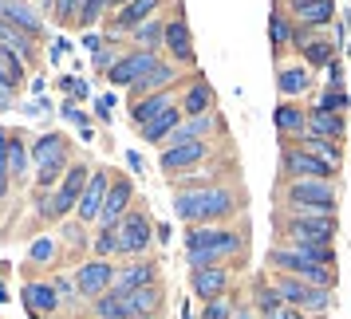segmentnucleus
Segmentation results:
<instances>
[{
	"mask_svg": "<svg viewBox=\"0 0 351 319\" xmlns=\"http://www.w3.org/2000/svg\"><path fill=\"white\" fill-rule=\"evenodd\" d=\"M237 197L229 186H202V190H182L174 197V213L190 225H221L233 217Z\"/></svg>",
	"mask_w": 351,
	"mask_h": 319,
	"instance_id": "f257e3e1",
	"label": "nucleus"
},
{
	"mask_svg": "<svg viewBox=\"0 0 351 319\" xmlns=\"http://www.w3.org/2000/svg\"><path fill=\"white\" fill-rule=\"evenodd\" d=\"M87 181H91V170H87V166H80V162L67 166L64 181L56 186V197H51V201H40L44 221H60L71 209H80V197H83V190H87Z\"/></svg>",
	"mask_w": 351,
	"mask_h": 319,
	"instance_id": "f03ea898",
	"label": "nucleus"
},
{
	"mask_svg": "<svg viewBox=\"0 0 351 319\" xmlns=\"http://www.w3.org/2000/svg\"><path fill=\"white\" fill-rule=\"evenodd\" d=\"M269 264L276 272H285V276L304 280V284H316V288H332L335 284V272L328 268V264H316V260H308V256L296 253V248H272Z\"/></svg>",
	"mask_w": 351,
	"mask_h": 319,
	"instance_id": "7ed1b4c3",
	"label": "nucleus"
},
{
	"mask_svg": "<svg viewBox=\"0 0 351 319\" xmlns=\"http://www.w3.org/2000/svg\"><path fill=\"white\" fill-rule=\"evenodd\" d=\"M272 288L280 292V300H285L288 307H296V311H304V316H319V311H328V307H332L328 288L304 284V280H296V276H285V272L272 280Z\"/></svg>",
	"mask_w": 351,
	"mask_h": 319,
	"instance_id": "20e7f679",
	"label": "nucleus"
},
{
	"mask_svg": "<svg viewBox=\"0 0 351 319\" xmlns=\"http://www.w3.org/2000/svg\"><path fill=\"white\" fill-rule=\"evenodd\" d=\"M288 205L296 213H335V186L319 177H304L288 186Z\"/></svg>",
	"mask_w": 351,
	"mask_h": 319,
	"instance_id": "39448f33",
	"label": "nucleus"
},
{
	"mask_svg": "<svg viewBox=\"0 0 351 319\" xmlns=\"http://www.w3.org/2000/svg\"><path fill=\"white\" fill-rule=\"evenodd\" d=\"M186 248L190 253H213V256H229L241 253V237L217 225H190L186 229Z\"/></svg>",
	"mask_w": 351,
	"mask_h": 319,
	"instance_id": "423d86ee",
	"label": "nucleus"
},
{
	"mask_svg": "<svg viewBox=\"0 0 351 319\" xmlns=\"http://www.w3.org/2000/svg\"><path fill=\"white\" fill-rule=\"evenodd\" d=\"M114 233H119V253H127V256H143L150 248V237H154V229H150V221L143 213H127L123 221L114 225Z\"/></svg>",
	"mask_w": 351,
	"mask_h": 319,
	"instance_id": "0eeeda50",
	"label": "nucleus"
},
{
	"mask_svg": "<svg viewBox=\"0 0 351 319\" xmlns=\"http://www.w3.org/2000/svg\"><path fill=\"white\" fill-rule=\"evenodd\" d=\"M154 64H158V55H154V51H143V48L127 51V55H119V60H114V67L107 71V79H111L114 87H134V83L143 79Z\"/></svg>",
	"mask_w": 351,
	"mask_h": 319,
	"instance_id": "6e6552de",
	"label": "nucleus"
},
{
	"mask_svg": "<svg viewBox=\"0 0 351 319\" xmlns=\"http://www.w3.org/2000/svg\"><path fill=\"white\" fill-rule=\"evenodd\" d=\"M335 170L339 166H332V162L316 158V154H308V150H288L285 154V174L292 177V181H304V177H319V181H332Z\"/></svg>",
	"mask_w": 351,
	"mask_h": 319,
	"instance_id": "1a4fd4ad",
	"label": "nucleus"
},
{
	"mask_svg": "<svg viewBox=\"0 0 351 319\" xmlns=\"http://www.w3.org/2000/svg\"><path fill=\"white\" fill-rule=\"evenodd\" d=\"M285 233L292 244H332L335 221L332 217H292Z\"/></svg>",
	"mask_w": 351,
	"mask_h": 319,
	"instance_id": "9d476101",
	"label": "nucleus"
},
{
	"mask_svg": "<svg viewBox=\"0 0 351 319\" xmlns=\"http://www.w3.org/2000/svg\"><path fill=\"white\" fill-rule=\"evenodd\" d=\"M75 288H80V296H87V300H99V296H107L114 288V268L107 260H87L75 272Z\"/></svg>",
	"mask_w": 351,
	"mask_h": 319,
	"instance_id": "9b49d317",
	"label": "nucleus"
},
{
	"mask_svg": "<svg viewBox=\"0 0 351 319\" xmlns=\"http://www.w3.org/2000/svg\"><path fill=\"white\" fill-rule=\"evenodd\" d=\"M206 154H209V146H206V138H202V142L166 146V150L158 154V162H162L166 174H178V170H190V166H197V162H206Z\"/></svg>",
	"mask_w": 351,
	"mask_h": 319,
	"instance_id": "f8f14e48",
	"label": "nucleus"
},
{
	"mask_svg": "<svg viewBox=\"0 0 351 319\" xmlns=\"http://www.w3.org/2000/svg\"><path fill=\"white\" fill-rule=\"evenodd\" d=\"M130 177H119V181H111V190H107V201H103V209H99V225L103 229H114V225L127 217V205H130Z\"/></svg>",
	"mask_w": 351,
	"mask_h": 319,
	"instance_id": "ddd939ff",
	"label": "nucleus"
},
{
	"mask_svg": "<svg viewBox=\"0 0 351 319\" xmlns=\"http://www.w3.org/2000/svg\"><path fill=\"white\" fill-rule=\"evenodd\" d=\"M190 288L197 300H221L225 292H229V272L221 268V264H213V268H197L190 272Z\"/></svg>",
	"mask_w": 351,
	"mask_h": 319,
	"instance_id": "4468645a",
	"label": "nucleus"
},
{
	"mask_svg": "<svg viewBox=\"0 0 351 319\" xmlns=\"http://www.w3.org/2000/svg\"><path fill=\"white\" fill-rule=\"evenodd\" d=\"M107 190H111V177L103 174H91V181H87V190H83V197H80V221L83 225H99V209H103V201H107Z\"/></svg>",
	"mask_w": 351,
	"mask_h": 319,
	"instance_id": "2eb2a0df",
	"label": "nucleus"
},
{
	"mask_svg": "<svg viewBox=\"0 0 351 319\" xmlns=\"http://www.w3.org/2000/svg\"><path fill=\"white\" fill-rule=\"evenodd\" d=\"M0 16L8 20V24H16L20 32L40 36V12H36L28 0H0Z\"/></svg>",
	"mask_w": 351,
	"mask_h": 319,
	"instance_id": "dca6fc26",
	"label": "nucleus"
},
{
	"mask_svg": "<svg viewBox=\"0 0 351 319\" xmlns=\"http://www.w3.org/2000/svg\"><path fill=\"white\" fill-rule=\"evenodd\" d=\"M182 127V107H170V111H162L158 118H150L138 134H143V142L150 146H162V142H170V134Z\"/></svg>",
	"mask_w": 351,
	"mask_h": 319,
	"instance_id": "f3484780",
	"label": "nucleus"
},
{
	"mask_svg": "<svg viewBox=\"0 0 351 319\" xmlns=\"http://www.w3.org/2000/svg\"><path fill=\"white\" fill-rule=\"evenodd\" d=\"M166 48H170V55H174L182 67L193 64V36H190V24H186V20L166 24Z\"/></svg>",
	"mask_w": 351,
	"mask_h": 319,
	"instance_id": "a211bd4d",
	"label": "nucleus"
},
{
	"mask_svg": "<svg viewBox=\"0 0 351 319\" xmlns=\"http://www.w3.org/2000/svg\"><path fill=\"white\" fill-rule=\"evenodd\" d=\"M154 276H158V268H154L150 260H138V264H130V268L114 272V292H138V288H150Z\"/></svg>",
	"mask_w": 351,
	"mask_h": 319,
	"instance_id": "6ab92c4d",
	"label": "nucleus"
},
{
	"mask_svg": "<svg viewBox=\"0 0 351 319\" xmlns=\"http://www.w3.org/2000/svg\"><path fill=\"white\" fill-rule=\"evenodd\" d=\"M158 8V0H130L119 8V16H114V32H134L138 24L150 20V12Z\"/></svg>",
	"mask_w": 351,
	"mask_h": 319,
	"instance_id": "aec40b11",
	"label": "nucleus"
},
{
	"mask_svg": "<svg viewBox=\"0 0 351 319\" xmlns=\"http://www.w3.org/2000/svg\"><path fill=\"white\" fill-rule=\"evenodd\" d=\"M170 107H174V103H170V91H154V95H143V103H134V107H130V123L143 130L150 118H158V114H162V111H170Z\"/></svg>",
	"mask_w": 351,
	"mask_h": 319,
	"instance_id": "412c9836",
	"label": "nucleus"
},
{
	"mask_svg": "<svg viewBox=\"0 0 351 319\" xmlns=\"http://www.w3.org/2000/svg\"><path fill=\"white\" fill-rule=\"evenodd\" d=\"M56 303H60V296H56L51 284H28L24 288V307H28V316H48V311H56Z\"/></svg>",
	"mask_w": 351,
	"mask_h": 319,
	"instance_id": "4be33fe9",
	"label": "nucleus"
},
{
	"mask_svg": "<svg viewBox=\"0 0 351 319\" xmlns=\"http://www.w3.org/2000/svg\"><path fill=\"white\" fill-rule=\"evenodd\" d=\"M158 303H162V292L154 284L150 288H138V292H127V311L130 319H150L154 311H158Z\"/></svg>",
	"mask_w": 351,
	"mask_h": 319,
	"instance_id": "5701e85b",
	"label": "nucleus"
},
{
	"mask_svg": "<svg viewBox=\"0 0 351 319\" xmlns=\"http://www.w3.org/2000/svg\"><path fill=\"white\" fill-rule=\"evenodd\" d=\"M174 79H178V71H174L170 64H162V60H158V64H154V67L143 75V79L130 87V95H154L158 87H166V83H174Z\"/></svg>",
	"mask_w": 351,
	"mask_h": 319,
	"instance_id": "b1692460",
	"label": "nucleus"
},
{
	"mask_svg": "<svg viewBox=\"0 0 351 319\" xmlns=\"http://www.w3.org/2000/svg\"><path fill=\"white\" fill-rule=\"evenodd\" d=\"M300 146L308 150V154L332 162V166H339V158H343V150H339L335 138H324V134H312V130H304V134H300Z\"/></svg>",
	"mask_w": 351,
	"mask_h": 319,
	"instance_id": "393cba45",
	"label": "nucleus"
},
{
	"mask_svg": "<svg viewBox=\"0 0 351 319\" xmlns=\"http://www.w3.org/2000/svg\"><path fill=\"white\" fill-rule=\"evenodd\" d=\"M0 44H4V48H12L24 64H32V36L20 32L16 24H8L4 16H0Z\"/></svg>",
	"mask_w": 351,
	"mask_h": 319,
	"instance_id": "a878e982",
	"label": "nucleus"
},
{
	"mask_svg": "<svg viewBox=\"0 0 351 319\" xmlns=\"http://www.w3.org/2000/svg\"><path fill=\"white\" fill-rule=\"evenodd\" d=\"M332 16H335V0H316V4H308L304 12H296L300 28H312V32H319L324 24H332Z\"/></svg>",
	"mask_w": 351,
	"mask_h": 319,
	"instance_id": "bb28decb",
	"label": "nucleus"
},
{
	"mask_svg": "<svg viewBox=\"0 0 351 319\" xmlns=\"http://www.w3.org/2000/svg\"><path fill=\"white\" fill-rule=\"evenodd\" d=\"M308 123H312V134H324V138H335V142H339V138H343V114H332V111H312L308 114Z\"/></svg>",
	"mask_w": 351,
	"mask_h": 319,
	"instance_id": "cd10ccee",
	"label": "nucleus"
},
{
	"mask_svg": "<svg viewBox=\"0 0 351 319\" xmlns=\"http://www.w3.org/2000/svg\"><path fill=\"white\" fill-rule=\"evenodd\" d=\"M28 154H32L36 166H44V162H51V158H60V154H67L64 134H56V130H51V134H44V138H36Z\"/></svg>",
	"mask_w": 351,
	"mask_h": 319,
	"instance_id": "c85d7f7f",
	"label": "nucleus"
},
{
	"mask_svg": "<svg viewBox=\"0 0 351 319\" xmlns=\"http://www.w3.org/2000/svg\"><path fill=\"white\" fill-rule=\"evenodd\" d=\"M20 83H24V60L0 44V87H20Z\"/></svg>",
	"mask_w": 351,
	"mask_h": 319,
	"instance_id": "c756f323",
	"label": "nucleus"
},
{
	"mask_svg": "<svg viewBox=\"0 0 351 319\" xmlns=\"http://www.w3.org/2000/svg\"><path fill=\"white\" fill-rule=\"evenodd\" d=\"M95 316L99 319H130L127 311V292H107V296H99L95 300Z\"/></svg>",
	"mask_w": 351,
	"mask_h": 319,
	"instance_id": "7c9ffc66",
	"label": "nucleus"
},
{
	"mask_svg": "<svg viewBox=\"0 0 351 319\" xmlns=\"http://www.w3.org/2000/svg\"><path fill=\"white\" fill-rule=\"evenodd\" d=\"M209 99H213V91H209V83H193V87H186V95H182V114H206L209 111Z\"/></svg>",
	"mask_w": 351,
	"mask_h": 319,
	"instance_id": "2f4dec72",
	"label": "nucleus"
},
{
	"mask_svg": "<svg viewBox=\"0 0 351 319\" xmlns=\"http://www.w3.org/2000/svg\"><path fill=\"white\" fill-rule=\"evenodd\" d=\"M130 36L143 44V51H154V48H162V44H166V24H158V20H146V24H138Z\"/></svg>",
	"mask_w": 351,
	"mask_h": 319,
	"instance_id": "473e14b6",
	"label": "nucleus"
},
{
	"mask_svg": "<svg viewBox=\"0 0 351 319\" xmlns=\"http://www.w3.org/2000/svg\"><path fill=\"white\" fill-rule=\"evenodd\" d=\"M304 118H308V114L300 111V107H276V130H280V134H304Z\"/></svg>",
	"mask_w": 351,
	"mask_h": 319,
	"instance_id": "72a5a7b5",
	"label": "nucleus"
},
{
	"mask_svg": "<svg viewBox=\"0 0 351 319\" xmlns=\"http://www.w3.org/2000/svg\"><path fill=\"white\" fill-rule=\"evenodd\" d=\"M276 87H280L285 95H304V91H308V71H304V67H285V71L276 75Z\"/></svg>",
	"mask_w": 351,
	"mask_h": 319,
	"instance_id": "f704fd0d",
	"label": "nucleus"
},
{
	"mask_svg": "<svg viewBox=\"0 0 351 319\" xmlns=\"http://www.w3.org/2000/svg\"><path fill=\"white\" fill-rule=\"evenodd\" d=\"M304 60H308L312 67H332L335 64V48L324 44V40H308V44H304Z\"/></svg>",
	"mask_w": 351,
	"mask_h": 319,
	"instance_id": "c9c22d12",
	"label": "nucleus"
},
{
	"mask_svg": "<svg viewBox=\"0 0 351 319\" xmlns=\"http://www.w3.org/2000/svg\"><path fill=\"white\" fill-rule=\"evenodd\" d=\"M91 253H95V260H107V256H114V253H119V233L99 225V237L91 240Z\"/></svg>",
	"mask_w": 351,
	"mask_h": 319,
	"instance_id": "e433bc0d",
	"label": "nucleus"
},
{
	"mask_svg": "<svg viewBox=\"0 0 351 319\" xmlns=\"http://www.w3.org/2000/svg\"><path fill=\"white\" fill-rule=\"evenodd\" d=\"M256 307H261V316L269 319L272 311H280V307H285V300H280V292H276V288H261V292H256Z\"/></svg>",
	"mask_w": 351,
	"mask_h": 319,
	"instance_id": "4c0bfd02",
	"label": "nucleus"
},
{
	"mask_svg": "<svg viewBox=\"0 0 351 319\" xmlns=\"http://www.w3.org/2000/svg\"><path fill=\"white\" fill-rule=\"evenodd\" d=\"M269 28H272V32H269V36H272V48H276V51H285V44L292 40V28H288V20L280 16V12H272Z\"/></svg>",
	"mask_w": 351,
	"mask_h": 319,
	"instance_id": "58836bf2",
	"label": "nucleus"
},
{
	"mask_svg": "<svg viewBox=\"0 0 351 319\" xmlns=\"http://www.w3.org/2000/svg\"><path fill=\"white\" fill-rule=\"evenodd\" d=\"M233 316H237V307L225 300V296H221V300H209L206 311H202V319H233Z\"/></svg>",
	"mask_w": 351,
	"mask_h": 319,
	"instance_id": "ea45409f",
	"label": "nucleus"
},
{
	"mask_svg": "<svg viewBox=\"0 0 351 319\" xmlns=\"http://www.w3.org/2000/svg\"><path fill=\"white\" fill-rule=\"evenodd\" d=\"M107 4H111V0H83V8H80V24H83V28H91Z\"/></svg>",
	"mask_w": 351,
	"mask_h": 319,
	"instance_id": "a19ab883",
	"label": "nucleus"
},
{
	"mask_svg": "<svg viewBox=\"0 0 351 319\" xmlns=\"http://www.w3.org/2000/svg\"><path fill=\"white\" fill-rule=\"evenodd\" d=\"M343 107H348V95H343L339 87H332L328 95L319 99V111H332V114H339V111H343Z\"/></svg>",
	"mask_w": 351,
	"mask_h": 319,
	"instance_id": "79ce46f5",
	"label": "nucleus"
},
{
	"mask_svg": "<svg viewBox=\"0 0 351 319\" xmlns=\"http://www.w3.org/2000/svg\"><path fill=\"white\" fill-rule=\"evenodd\" d=\"M8 162H12V174H24V166L32 162V154H28L20 142H12V146H8Z\"/></svg>",
	"mask_w": 351,
	"mask_h": 319,
	"instance_id": "37998d69",
	"label": "nucleus"
},
{
	"mask_svg": "<svg viewBox=\"0 0 351 319\" xmlns=\"http://www.w3.org/2000/svg\"><path fill=\"white\" fill-rule=\"evenodd\" d=\"M80 8H83V0H56V16L64 20H80Z\"/></svg>",
	"mask_w": 351,
	"mask_h": 319,
	"instance_id": "c03bdc74",
	"label": "nucleus"
},
{
	"mask_svg": "<svg viewBox=\"0 0 351 319\" xmlns=\"http://www.w3.org/2000/svg\"><path fill=\"white\" fill-rule=\"evenodd\" d=\"M12 146V142H8ZM8 170H12V162H8V150H0V201L8 197Z\"/></svg>",
	"mask_w": 351,
	"mask_h": 319,
	"instance_id": "a18cd8bd",
	"label": "nucleus"
},
{
	"mask_svg": "<svg viewBox=\"0 0 351 319\" xmlns=\"http://www.w3.org/2000/svg\"><path fill=\"white\" fill-rule=\"evenodd\" d=\"M51 253H56V244H51V240H36V244H32V260H40V264L51 260Z\"/></svg>",
	"mask_w": 351,
	"mask_h": 319,
	"instance_id": "49530a36",
	"label": "nucleus"
},
{
	"mask_svg": "<svg viewBox=\"0 0 351 319\" xmlns=\"http://www.w3.org/2000/svg\"><path fill=\"white\" fill-rule=\"evenodd\" d=\"M51 288H56V296H64V300H71V296L80 292V288H75V280H67V276H60Z\"/></svg>",
	"mask_w": 351,
	"mask_h": 319,
	"instance_id": "de8ad7c7",
	"label": "nucleus"
},
{
	"mask_svg": "<svg viewBox=\"0 0 351 319\" xmlns=\"http://www.w3.org/2000/svg\"><path fill=\"white\" fill-rule=\"evenodd\" d=\"M269 319H308V316H304V311H296V307H288V303H285V307H280V311H272Z\"/></svg>",
	"mask_w": 351,
	"mask_h": 319,
	"instance_id": "09e8293b",
	"label": "nucleus"
},
{
	"mask_svg": "<svg viewBox=\"0 0 351 319\" xmlns=\"http://www.w3.org/2000/svg\"><path fill=\"white\" fill-rule=\"evenodd\" d=\"M83 48H87V51H99V48H103V36L87 32V36H83Z\"/></svg>",
	"mask_w": 351,
	"mask_h": 319,
	"instance_id": "8fccbe9b",
	"label": "nucleus"
},
{
	"mask_svg": "<svg viewBox=\"0 0 351 319\" xmlns=\"http://www.w3.org/2000/svg\"><path fill=\"white\" fill-rule=\"evenodd\" d=\"M64 118H67V123H83V127H87V118H83L75 107H67V103H64Z\"/></svg>",
	"mask_w": 351,
	"mask_h": 319,
	"instance_id": "3c124183",
	"label": "nucleus"
},
{
	"mask_svg": "<svg viewBox=\"0 0 351 319\" xmlns=\"http://www.w3.org/2000/svg\"><path fill=\"white\" fill-rule=\"evenodd\" d=\"M308 4H316V0H288V8H292V12H304Z\"/></svg>",
	"mask_w": 351,
	"mask_h": 319,
	"instance_id": "603ef678",
	"label": "nucleus"
},
{
	"mask_svg": "<svg viewBox=\"0 0 351 319\" xmlns=\"http://www.w3.org/2000/svg\"><path fill=\"white\" fill-rule=\"evenodd\" d=\"M233 319H256V316H253V311H237Z\"/></svg>",
	"mask_w": 351,
	"mask_h": 319,
	"instance_id": "864d4df0",
	"label": "nucleus"
},
{
	"mask_svg": "<svg viewBox=\"0 0 351 319\" xmlns=\"http://www.w3.org/2000/svg\"><path fill=\"white\" fill-rule=\"evenodd\" d=\"M111 4H114V8H123V4H130V0H111Z\"/></svg>",
	"mask_w": 351,
	"mask_h": 319,
	"instance_id": "5fc2aeb1",
	"label": "nucleus"
}]
</instances>
